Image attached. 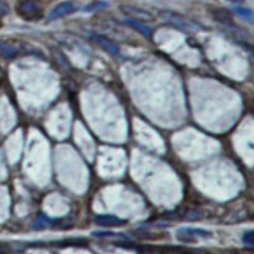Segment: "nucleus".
<instances>
[{
	"label": "nucleus",
	"instance_id": "1",
	"mask_svg": "<svg viewBox=\"0 0 254 254\" xmlns=\"http://www.w3.org/2000/svg\"><path fill=\"white\" fill-rule=\"evenodd\" d=\"M160 17L164 19L167 23L172 24V26L177 27V28L182 29L185 32H196L199 29V26L193 23L192 20L186 18L185 15L178 14L176 12H169V10H163L160 12Z\"/></svg>",
	"mask_w": 254,
	"mask_h": 254
},
{
	"label": "nucleus",
	"instance_id": "2",
	"mask_svg": "<svg viewBox=\"0 0 254 254\" xmlns=\"http://www.w3.org/2000/svg\"><path fill=\"white\" fill-rule=\"evenodd\" d=\"M15 12L23 19L33 20L42 15V6L37 0H19L15 5Z\"/></svg>",
	"mask_w": 254,
	"mask_h": 254
},
{
	"label": "nucleus",
	"instance_id": "3",
	"mask_svg": "<svg viewBox=\"0 0 254 254\" xmlns=\"http://www.w3.org/2000/svg\"><path fill=\"white\" fill-rule=\"evenodd\" d=\"M177 239L182 243H194L197 242V238L201 239H208L212 237V233L208 230H203V229H190V228H183L179 229L176 234Z\"/></svg>",
	"mask_w": 254,
	"mask_h": 254
},
{
	"label": "nucleus",
	"instance_id": "4",
	"mask_svg": "<svg viewBox=\"0 0 254 254\" xmlns=\"http://www.w3.org/2000/svg\"><path fill=\"white\" fill-rule=\"evenodd\" d=\"M120 10L122 12V14L128 17L131 20H136V22H141L142 23V22H151V20H154L153 13H150L144 8H140V6L121 5L120 6Z\"/></svg>",
	"mask_w": 254,
	"mask_h": 254
},
{
	"label": "nucleus",
	"instance_id": "5",
	"mask_svg": "<svg viewBox=\"0 0 254 254\" xmlns=\"http://www.w3.org/2000/svg\"><path fill=\"white\" fill-rule=\"evenodd\" d=\"M79 9V5L76 1L74 0H66V1H63L59 5H56L55 8L52 9L51 13L49 15V20H58L60 18L66 17V15L72 14L75 13Z\"/></svg>",
	"mask_w": 254,
	"mask_h": 254
},
{
	"label": "nucleus",
	"instance_id": "6",
	"mask_svg": "<svg viewBox=\"0 0 254 254\" xmlns=\"http://www.w3.org/2000/svg\"><path fill=\"white\" fill-rule=\"evenodd\" d=\"M90 40H92L94 44L98 45V46H101L103 50H106L107 52H110L111 55H115V56L120 55V47L117 46L116 44H113L112 41L108 40V38L103 37V36L93 35V36H90Z\"/></svg>",
	"mask_w": 254,
	"mask_h": 254
},
{
	"label": "nucleus",
	"instance_id": "7",
	"mask_svg": "<svg viewBox=\"0 0 254 254\" xmlns=\"http://www.w3.org/2000/svg\"><path fill=\"white\" fill-rule=\"evenodd\" d=\"M211 14H212V18H214L215 20H217L219 23L228 27H234L235 28V22L234 19H233V15H231L230 12L226 10V9H221V8L211 9Z\"/></svg>",
	"mask_w": 254,
	"mask_h": 254
},
{
	"label": "nucleus",
	"instance_id": "8",
	"mask_svg": "<svg viewBox=\"0 0 254 254\" xmlns=\"http://www.w3.org/2000/svg\"><path fill=\"white\" fill-rule=\"evenodd\" d=\"M95 224L99 226H104V228H116V226L125 225L126 221L112 216V215H99L95 217Z\"/></svg>",
	"mask_w": 254,
	"mask_h": 254
},
{
	"label": "nucleus",
	"instance_id": "9",
	"mask_svg": "<svg viewBox=\"0 0 254 254\" xmlns=\"http://www.w3.org/2000/svg\"><path fill=\"white\" fill-rule=\"evenodd\" d=\"M126 23L128 24V26L131 27V28L136 29V31H139L141 35H144L145 37L150 38L151 36H153V31H151V28H149V27L144 26V24L141 23V22H136V20H126Z\"/></svg>",
	"mask_w": 254,
	"mask_h": 254
},
{
	"label": "nucleus",
	"instance_id": "10",
	"mask_svg": "<svg viewBox=\"0 0 254 254\" xmlns=\"http://www.w3.org/2000/svg\"><path fill=\"white\" fill-rule=\"evenodd\" d=\"M235 13H238V14L240 15V17L246 18L247 20H249V22H253V13H252L251 9H247V8H235L234 9Z\"/></svg>",
	"mask_w": 254,
	"mask_h": 254
},
{
	"label": "nucleus",
	"instance_id": "11",
	"mask_svg": "<svg viewBox=\"0 0 254 254\" xmlns=\"http://www.w3.org/2000/svg\"><path fill=\"white\" fill-rule=\"evenodd\" d=\"M107 8V3H102V1H97V3L89 4L88 6L84 8V10H87V12H95V10H101V9Z\"/></svg>",
	"mask_w": 254,
	"mask_h": 254
},
{
	"label": "nucleus",
	"instance_id": "12",
	"mask_svg": "<svg viewBox=\"0 0 254 254\" xmlns=\"http://www.w3.org/2000/svg\"><path fill=\"white\" fill-rule=\"evenodd\" d=\"M243 240L246 244L248 246H253V231H248L244 237H243Z\"/></svg>",
	"mask_w": 254,
	"mask_h": 254
},
{
	"label": "nucleus",
	"instance_id": "13",
	"mask_svg": "<svg viewBox=\"0 0 254 254\" xmlns=\"http://www.w3.org/2000/svg\"><path fill=\"white\" fill-rule=\"evenodd\" d=\"M8 12H9L8 5H5V4H0V19H1L4 15L8 14Z\"/></svg>",
	"mask_w": 254,
	"mask_h": 254
},
{
	"label": "nucleus",
	"instance_id": "14",
	"mask_svg": "<svg viewBox=\"0 0 254 254\" xmlns=\"http://www.w3.org/2000/svg\"><path fill=\"white\" fill-rule=\"evenodd\" d=\"M8 252V246L4 243H0V254H4Z\"/></svg>",
	"mask_w": 254,
	"mask_h": 254
},
{
	"label": "nucleus",
	"instance_id": "15",
	"mask_svg": "<svg viewBox=\"0 0 254 254\" xmlns=\"http://www.w3.org/2000/svg\"><path fill=\"white\" fill-rule=\"evenodd\" d=\"M230 3H234V4H242L244 3V0H228Z\"/></svg>",
	"mask_w": 254,
	"mask_h": 254
}]
</instances>
